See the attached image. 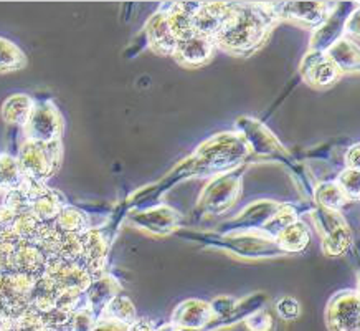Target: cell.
I'll list each match as a JSON object with an SVG mask.
<instances>
[{"instance_id": "obj_16", "label": "cell", "mask_w": 360, "mask_h": 331, "mask_svg": "<svg viewBox=\"0 0 360 331\" xmlns=\"http://www.w3.org/2000/svg\"><path fill=\"white\" fill-rule=\"evenodd\" d=\"M121 293V283L112 275H101L99 278L89 283V287L84 292L86 295V306L96 315V318L103 316L104 310L111 304L112 298H116Z\"/></svg>"}, {"instance_id": "obj_11", "label": "cell", "mask_w": 360, "mask_h": 331, "mask_svg": "<svg viewBox=\"0 0 360 331\" xmlns=\"http://www.w3.org/2000/svg\"><path fill=\"white\" fill-rule=\"evenodd\" d=\"M213 320H215V316H213L212 306L208 301L191 298V300L182 301V304L175 306L170 325L174 328L205 330Z\"/></svg>"}, {"instance_id": "obj_32", "label": "cell", "mask_w": 360, "mask_h": 331, "mask_svg": "<svg viewBox=\"0 0 360 331\" xmlns=\"http://www.w3.org/2000/svg\"><path fill=\"white\" fill-rule=\"evenodd\" d=\"M338 186L342 189L345 196H347L350 201L359 197V169H345L339 174Z\"/></svg>"}, {"instance_id": "obj_21", "label": "cell", "mask_w": 360, "mask_h": 331, "mask_svg": "<svg viewBox=\"0 0 360 331\" xmlns=\"http://www.w3.org/2000/svg\"><path fill=\"white\" fill-rule=\"evenodd\" d=\"M65 206L66 199L55 189L46 187V191L33 202L30 214L41 224H46V222H53Z\"/></svg>"}, {"instance_id": "obj_7", "label": "cell", "mask_w": 360, "mask_h": 331, "mask_svg": "<svg viewBox=\"0 0 360 331\" xmlns=\"http://www.w3.org/2000/svg\"><path fill=\"white\" fill-rule=\"evenodd\" d=\"M359 293L354 290L338 292L329 300L326 321L330 331H360Z\"/></svg>"}, {"instance_id": "obj_20", "label": "cell", "mask_w": 360, "mask_h": 331, "mask_svg": "<svg viewBox=\"0 0 360 331\" xmlns=\"http://www.w3.org/2000/svg\"><path fill=\"white\" fill-rule=\"evenodd\" d=\"M60 290L55 285L53 280L49 275H41L37 278L33 283L32 295H30V306L37 310L39 313H46V311L53 310L56 306V301L60 298Z\"/></svg>"}, {"instance_id": "obj_30", "label": "cell", "mask_w": 360, "mask_h": 331, "mask_svg": "<svg viewBox=\"0 0 360 331\" xmlns=\"http://www.w3.org/2000/svg\"><path fill=\"white\" fill-rule=\"evenodd\" d=\"M44 331H73V313L70 311L53 308L46 313H41Z\"/></svg>"}, {"instance_id": "obj_14", "label": "cell", "mask_w": 360, "mask_h": 331, "mask_svg": "<svg viewBox=\"0 0 360 331\" xmlns=\"http://www.w3.org/2000/svg\"><path fill=\"white\" fill-rule=\"evenodd\" d=\"M230 8L231 4H200L197 12L193 13V33L213 42L221 25H224Z\"/></svg>"}, {"instance_id": "obj_23", "label": "cell", "mask_w": 360, "mask_h": 331, "mask_svg": "<svg viewBox=\"0 0 360 331\" xmlns=\"http://www.w3.org/2000/svg\"><path fill=\"white\" fill-rule=\"evenodd\" d=\"M274 239L281 252H301L309 242V234L301 222H292L291 225L284 227Z\"/></svg>"}, {"instance_id": "obj_37", "label": "cell", "mask_w": 360, "mask_h": 331, "mask_svg": "<svg viewBox=\"0 0 360 331\" xmlns=\"http://www.w3.org/2000/svg\"><path fill=\"white\" fill-rule=\"evenodd\" d=\"M129 328L131 326L122 325L120 321L106 318V316H99L93 331H129Z\"/></svg>"}, {"instance_id": "obj_31", "label": "cell", "mask_w": 360, "mask_h": 331, "mask_svg": "<svg viewBox=\"0 0 360 331\" xmlns=\"http://www.w3.org/2000/svg\"><path fill=\"white\" fill-rule=\"evenodd\" d=\"M13 331H44L41 313L33 308L23 311L18 318L13 320Z\"/></svg>"}, {"instance_id": "obj_15", "label": "cell", "mask_w": 360, "mask_h": 331, "mask_svg": "<svg viewBox=\"0 0 360 331\" xmlns=\"http://www.w3.org/2000/svg\"><path fill=\"white\" fill-rule=\"evenodd\" d=\"M144 37L146 45L158 55H172L175 45H177L164 11H159L149 18L144 28Z\"/></svg>"}, {"instance_id": "obj_25", "label": "cell", "mask_w": 360, "mask_h": 331, "mask_svg": "<svg viewBox=\"0 0 360 331\" xmlns=\"http://www.w3.org/2000/svg\"><path fill=\"white\" fill-rule=\"evenodd\" d=\"M27 66V56L13 42L0 37V73H11Z\"/></svg>"}, {"instance_id": "obj_29", "label": "cell", "mask_w": 360, "mask_h": 331, "mask_svg": "<svg viewBox=\"0 0 360 331\" xmlns=\"http://www.w3.org/2000/svg\"><path fill=\"white\" fill-rule=\"evenodd\" d=\"M349 245L350 234L345 224L335 227L334 230L326 234L324 240H322V250H324L326 255H330V257H339V255L345 254L347 252Z\"/></svg>"}, {"instance_id": "obj_8", "label": "cell", "mask_w": 360, "mask_h": 331, "mask_svg": "<svg viewBox=\"0 0 360 331\" xmlns=\"http://www.w3.org/2000/svg\"><path fill=\"white\" fill-rule=\"evenodd\" d=\"M108 250H110V235L103 227L89 229L82 235V258L79 263L91 273L93 280L104 275Z\"/></svg>"}, {"instance_id": "obj_38", "label": "cell", "mask_w": 360, "mask_h": 331, "mask_svg": "<svg viewBox=\"0 0 360 331\" xmlns=\"http://www.w3.org/2000/svg\"><path fill=\"white\" fill-rule=\"evenodd\" d=\"M129 331H174V326L167 323V325L160 326V328H155L153 321H149L146 318H137L134 323L131 325Z\"/></svg>"}, {"instance_id": "obj_17", "label": "cell", "mask_w": 360, "mask_h": 331, "mask_svg": "<svg viewBox=\"0 0 360 331\" xmlns=\"http://www.w3.org/2000/svg\"><path fill=\"white\" fill-rule=\"evenodd\" d=\"M302 73H304L307 82L316 88L330 87L342 75L338 70V66L326 56V54H316V51H311L309 56L304 60Z\"/></svg>"}, {"instance_id": "obj_18", "label": "cell", "mask_w": 360, "mask_h": 331, "mask_svg": "<svg viewBox=\"0 0 360 331\" xmlns=\"http://www.w3.org/2000/svg\"><path fill=\"white\" fill-rule=\"evenodd\" d=\"M241 130H243V138L250 146V151L253 149L258 154H284L281 144L274 139V136L264 127L262 123L243 118L240 121Z\"/></svg>"}, {"instance_id": "obj_24", "label": "cell", "mask_w": 360, "mask_h": 331, "mask_svg": "<svg viewBox=\"0 0 360 331\" xmlns=\"http://www.w3.org/2000/svg\"><path fill=\"white\" fill-rule=\"evenodd\" d=\"M53 222L60 230L66 232V234H73V235H83L84 232L91 229L88 216L79 209H77V207L68 206V204L63 207V211L60 212L58 217H56Z\"/></svg>"}, {"instance_id": "obj_1", "label": "cell", "mask_w": 360, "mask_h": 331, "mask_svg": "<svg viewBox=\"0 0 360 331\" xmlns=\"http://www.w3.org/2000/svg\"><path fill=\"white\" fill-rule=\"evenodd\" d=\"M273 20L274 17L271 11L266 12V6L263 11H258L257 6L231 4L229 15L213 39V44L230 54H248L266 39Z\"/></svg>"}, {"instance_id": "obj_35", "label": "cell", "mask_w": 360, "mask_h": 331, "mask_svg": "<svg viewBox=\"0 0 360 331\" xmlns=\"http://www.w3.org/2000/svg\"><path fill=\"white\" fill-rule=\"evenodd\" d=\"M210 306H212L215 320H221L233 311V308L236 306V301L230 296H221V298H217L215 301H212Z\"/></svg>"}, {"instance_id": "obj_19", "label": "cell", "mask_w": 360, "mask_h": 331, "mask_svg": "<svg viewBox=\"0 0 360 331\" xmlns=\"http://www.w3.org/2000/svg\"><path fill=\"white\" fill-rule=\"evenodd\" d=\"M324 54L338 66L340 73H352L359 70V45L344 37L334 42Z\"/></svg>"}, {"instance_id": "obj_39", "label": "cell", "mask_w": 360, "mask_h": 331, "mask_svg": "<svg viewBox=\"0 0 360 331\" xmlns=\"http://www.w3.org/2000/svg\"><path fill=\"white\" fill-rule=\"evenodd\" d=\"M345 163L349 169H359V144H352L345 154Z\"/></svg>"}, {"instance_id": "obj_27", "label": "cell", "mask_w": 360, "mask_h": 331, "mask_svg": "<svg viewBox=\"0 0 360 331\" xmlns=\"http://www.w3.org/2000/svg\"><path fill=\"white\" fill-rule=\"evenodd\" d=\"M316 199L324 209L335 212H339L340 207H344L350 201V199L344 194L342 189L338 186V182L321 184V186L316 189Z\"/></svg>"}, {"instance_id": "obj_13", "label": "cell", "mask_w": 360, "mask_h": 331, "mask_svg": "<svg viewBox=\"0 0 360 331\" xmlns=\"http://www.w3.org/2000/svg\"><path fill=\"white\" fill-rule=\"evenodd\" d=\"M213 50H215V44L210 39L192 35L188 39L177 42L172 56L179 65L195 68V66H202L212 60Z\"/></svg>"}, {"instance_id": "obj_28", "label": "cell", "mask_w": 360, "mask_h": 331, "mask_svg": "<svg viewBox=\"0 0 360 331\" xmlns=\"http://www.w3.org/2000/svg\"><path fill=\"white\" fill-rule=\"evenodd\" d=\"M103 316L120 321V323L127 326H131L137 320L136 308L134 305H132V301L126 295H121V293L116 298H112L111 304L108 305L106 310H104Z\"/></svg>"}, {"instance_id": "obj_10", "label": "cell", "mask_w": 360, "mask_h": 331, "mask_svg": "<svg viewBox=\"0 0 360 331\" xmlns=\"http://www.w3.org/2000/svg\"><path fill=\"white\" fill-rule=\"evenodd\" d=\"M271 15L274 18H288V20L302 23L311 28H319L324 23L329 13L333 12V6L329 4H279V6H271Z\"/></svg>"}, {"instance_id": "obj_5", "label": "cell", "mask_w": 360, "mask_h": 331, "mask_svg": "<svg viewBox=\"0 0 360 331\" xmlns=\"http://www.w3.org/2000/svg\"><path fill=\"white\" fill-rule=\"evenodd\" d=\"M240 171H230L219 174L215 181H212L208 186L203 189L198 206L202 207L207 214L220 216L229 209V207L236 201L240 196L241 187V174Z\"/></svg>"}, {"instance_id": "obj_3", "label": "cell", "mask_w": 360, "mask_h": 331, "mask_svg": "<svg viewBox=\"0 0 360 331\" xmlns=\"http://www.w3.org/2000/svg\"><path fill=\"white\" fill-rule=\"evenodd\" d=\"M61 159H63L61 139L50 143L25 141L17 158L23 176L41 184H46L50 177L58 173Z\"/></svg>"}, {"instance_id": "obj_34", "label": "cell", "mask_w": 360, "mask_h": 331, "mask_svg": "<svg viewBox=\"0 0 360 331\" xmlns=\"http://www.w3.org/2000/svg\"><path fill=\"white\" fill-rule=\"evenodd\" d=\"M276 311L278 315L284 320H296L297 316L301 315V306L295 298H283L281 301L276 305Z\"/></svg>"}, {"instance_id": "obj_4", "label": "cell", "mask_w": 360, "mask_h": 331, "mask_svg": "<svg viewBox=\"0 0 360 331\" xmlns=\"http://www.w3.org/2000/svg\"><path fill=\"white\" fill-rule=\"evenodd\" d=\"M65 123L53 103L35 101L30 118L23 126L25 141H39V143H50V141L61 139Z\"/></svg>"}, {"instance_id": "obj_41", "label": "cell", "mask_w": 360, "mask_h": 331, "mask_svg": "<svg viewBox=\"0 0 360 331\" xmlns=\"http://www.w3.org/2000/svg\"><path fill=\"white\" fill-rule=\"evenodd\" d=\"M174 331H203V330H186V328H174Z\"/></svg>"}, {"instance_id": "obj_40", "label": "cell", "mask_w": 360, "mask_h": 331, "mask_svg": "<svg viewBox=\"0 0 360 331\" xmlns=\"http://www.w3.org/2000/svg\"><path fill=\"white\" fill-rule=\"evenodd\" d=\"M0 331H13V321L0 311Z\"/></svg>"}, {"instance_id": "obj_26", "label": "cell", "mask_w": 360, "mask_h": 331, "mask_svg": "<svg viewBox=\"0 0 360 331\" xmlns=\"http://www.w3.org/2000/svg\"><path fill=\"white\" fill-rule=\"evenodd\" d=\"M23 179L17 158L11 154H0V191H13L20 187Z\"/></svg>"}, {"instance_id": "obj_6", "label": "cell", "mask_w": 360, "mask_h": 331, "mask_svg": "<svg viewBox=\"0 0 360 331\" xmlns=\"http://www.w3.org/2000/svg\"><path fill=\"white\" fill-rule=\"evenodd\" d=\"M35 278L0 273V311L12 321L30 306V295Z\"/></svg>"}, {"instance_id": "obj_2", "label": "cell", "mask_w": 360, "mask_h": 331, "mask_svg": "<svg viewBox=\"0 0 360 331\" xmlns=\"http://www.w3.org/2000/svg\"><path fill=\"white\" fill-rule=\"evenodd\" d=\"M251 153L250 146L241 135L220 132L203 143L195 151L197 173L224 174L230 173Z\"/></svg>"}, {"instance_id": "obj_33", "label": "cell", "mask_w": 360, "mask_h": 331, "mask_svg": "<svg viewBox=\"0 0 360 331\" xmlns=\"http://www.w3.org/2000/svg\"><path fill=\"white\" fill-rule=\"evenodd\" d=\"M96 321V315L88 306H83L73 313V331H93Z\"/></svg>"}, {"instance_id": "obj_12", "label": "cell", "mask_w": 360, "mask_h": 331, "mask_svg": "<svg viewBox=\"0 0 360 331\" xmlns=\"http://www.w3.org/2000/svg\"><path fill=\"white\" fill-rule=\"evenodd\" d=\"M129 220L136 227L154 235H167L177 227L180 216L167 206H158L153 209L129 214Z\"/></svg>"}, {"instance_id": "obj_22", "label": "cell", "mask_w": 360, "mask_h": 331, "mask_svg": "<svg viewBox=\"0 0 360 331\" xmlns=\"http://www.w3.org/2000/svg\"><path fill=\"white\" fill-rule=\"evenodd\" d=\"M33 105H35V101L28 94H13L4 101L2 108H0V116L7 125L23 127L30 118Z\"/></svg>"}, {"instance_id": "obj_36", "label": "cell", "mask_w": 360, "mask_h": 331, "mask_svg": "<svg viewBox=\"0 0 360 331\" xmlns=\"http://www.w3.org/2000/svg\"><path fill=\"white\" fill-rule=\"evenodd\" d=\"M246 325L251 331H268L273 326V320L268 313H251L246 318Z\"/></svg>"}, {"instance_id": "obj_9", "label": "cell", "mask_w": 360, "mask_h": 331, "mask_svg": "<svg viewBox=\"0 0 360 331\" xmlns=\"http://www.w3.org/2000/svg\"><path fill=\"white\" fill-rule=\"evenodd\" d=\"M45 275H49L58 290L63 292H86L89 283L93 282L91 273L79 262H56L46 263Z\"/></svg>"}]
</instances>
